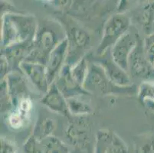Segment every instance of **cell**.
Segmentation results:
<instances>
[{
  "label": "cell",
  "instance_id": "cell-2",
  "mask_svg": "<svg viewBox=\"0 0 154 153\" xmlns=\"http://www.w3.org/2000/svg\"><path fill=\"white\" fill-rule=\"evenodd\" d=\"M10 123L13 127H19L22 123V120H21L20 116L15 114L10 118Z\"/></svg>",
  "mask_w": 154,
  "mask_h": 153
},
{
  "label": "cell",
  "instance_id": "cell-4",
  "mask_svg": "<svg viewBox=\"0 0 154 153\" xmlns=\"http://www.w3.org/2000/svg\"><path fill=\"white\" fill-rule=\"evenodd\" d=\"M152 2H154V0H152Z\"/></svg>",
  "mask_w": 154,
  "mask_h": 153
},
{
  "label": "cell",
  "instance_id": "cell-3",
  "mask_svg": "<svg viewBox=\"0 0 154 153\" xmlns=\"http://www.w3.org/2000/svg\"><path fill=\"white\" fill-rule=\"evenodd\" d=\"M21 109L22 111L26 112L30 109V103L28 100H24L21 103Z\"/></svg>",
  "mask_w": 154,
  "mask_h": 153
},
{
  "label": "cell",
  "instance_id": "cell-1",
  "mask_svg": "<svg viewBox=\"0 0 154 153\" xmlns=\"http://www.w3.org/2000/svg\"><path fill=\"white\" fill-rule=\"evenodd\" d=\"M146 49L149 61L154 63V35L149 36L146 40Z\"/></svg>",
  "mask_w": 154,
  "mask_h": 153
}]
</instances>
